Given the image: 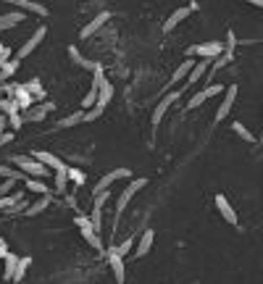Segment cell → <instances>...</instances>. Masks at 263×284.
<instances>
[{"instance_id": "obj_40", "label": "cell", "mask_w": 263, "mask_h": 284, "mask_svg": "<svg viewBox=\"0 0 263 284\" xmlns=\"http://www.w3.org/2000/svg\"><path fill=\"white\" fill-rule=\"evenodd\" d=\"M0 177H6V179H21V174L18 171H11V168H6V166H0Z\"/></svg>"}, {"instance_id": "obj_43", "label": "cell", "mask_w": 263, "mask_h": 284, "mask_svg": "<svg viewBox=\"0 0 263 284\" xmlns=\"http://www.w3.org/2000/svg\"><path fill=\"white\" fill-rule=\"evenodd\" d=\"M234 45H237V37H234V32L229 29V32H227V48H229V50H234Z\"/></svg>"}, {"instance_id": "obj_25", "label": "cell", "mask_w": 263, "mask_h": 284, "mask_svg": "<svg viewBox=\"0 0 263 284\" xmlns=\"http://www.w3.org/2000/svg\"><path fill=\"white\" fill-rule=\"evenodd\" d=\"M232 132L237 135V137H242L245 142H255V137H253V132L242 124V121H232Z\"/></svg>"}, {"instance_id": "obj_9", "label": "cell", "mask_w": 263, "mask_h": 284, "mask_svg": "<svg viewBox=\"0 0 263 284\" xmlns=\"http://www.w3.org/2000/svg\"><path fill=\"white\" fill-rule=\"evenodd\" d=\"M234 100H237V84L227 87V92H224V103L218 105V111H216V124H221V121L229 116V111H232Z\"/></svg>"}, {"instance_id": "obj_7", "label": "cell", "mask_w": 263, "mask_h": 284, "mask_svg": "<svg viewBox=\"0 0 263 284\" xmlns=\"http://www.w3.org/2000/svg\"><path fill=\"white\" fill-rule=\"evenodd\" d=\"M132 177V168H114L111 174H105V177L95 184V195H103V192H108V187H111L116 179H129Z\"/></svg>"}, {"instance_id": "obj_8", "label": "cell", "mask_w": 263, "mask_h": 284, "mask_svg": "<svg viewBox=\"0 0 263 284\" xmlns=\"http://www.w3.org/2000/svg\"><path fill=\"white\" fill-rule=\"evenodd\" d=\"M218 92H227L221 84H211V87H205V90H200V92H195L192 98H190V103H187V108H200L205 100H211L213 95H218Z\"/></svg>"}, {"instance_id": "obj_21", "label": "cell", "mask_w": 263, "mask_h": 284, "mask_svg": "<svg viewBox=\"0 0 263 284\" xmlns=\"http://www.w3.org/2000/svg\"><path fill=\"white\" fill-rule=\"evenodd\" d=\"M69 58L77 63V66H82V69H90V71H95V66H98L95 61H87V58L79 53V48H77V45H71V48H69Z\"/></svg>"}, {"instance_id": "obj_24", "label": "cell", "mask_w": 263, "mask_h": 284, "mask_svg": "<svg viewBox=\"0 0 263 284\" xmlns=\"http://www.w3.org/2000/svg\"><path fill=\"white\" fill-rule=\"evenodd\" d=\"M98 90H100V100H98V105H100V108H105L108 103H111V98H114V84L105 79V82L98 87Z\"/></svg>"}, {"instance_id": "obj_48", "label": "cell", "mask_w": 263, "mask_h": 284, "mask_svg": "<svg viewBox=\"0 0 263 284\" xmlns=\"http://www.w3.org/2000/svg\"><path fill=\"white\" fill-rule=\"evenodd\" d=\"M3 50H6V45H3V42H0V53H3Z\"/></svg>"}, {"instance_id": "obj_39", "label": "cell", "mask_w": 263, "mask_h": 284, "mask_svg": "<svg viewBox=\"0 0 263 284\" xmlns=\"http://www.w3.org/2000/svg\"><path fill=\"white\" fill-rule=\"evenodd\" d=\"M132 245H135V239H124V242H121L119 248H114V250H116V253H119L121 258H126V253L132 250Z\"/></svg>"}, {"instance_id": "obj_5", "label": "cell", "mask_w": 263, "mask_h": 284, "mask_svg": "<svg viewBox=\"0 0 263 284\" xmlns=\"http://www.w3.org/2000/svg\"><path fill=\"white\" fill-rule=\"evenodd\" d=\"M145 184H147V179H145V177H140V179H132V182L126 184V190L119 195V200H116V213H124L126 203H129L132 198H135V195H137V192H140Z\"/></svg>"}, {"instance_id": "obj_3", "label": "cell", "mask_w": 263, "mask_h": 284, "mask_svg": "<svg viewBox=\"0 0 263 284\" xmlns=\"http://www.w3.org/2000/svg\"><path fill=\"white\" fill-rule=\"evenodd\" d=\"M77 221V226L82 229V234H84V239L90 242L95 250H103V242H100V234H98V229L92 226V218H87V216H77L74 218Z\"/></svg>"}, {"instance_id": "obj_42", "label": "cell", "mask_w": 263, "mask_h": 284, "mask_svg": "<svg viewBox=\"0 0 263 284\" xmlns=\"http://www.w3.org/2000/svg\"><path fill=\"white\" fill-rule=\"evenodd\" d=\"M11 119V129H21V124H24V119H21L18 113H13V116H8Z\"/></svg>"}, {"instance_id": "obj_22", "label": "cell", "mask_w": 263, "mask_h": 284, "mask_svg": "<svg viewBox=\"0 0 263 284\" xmlns=\"http://www.w3.org/2000/svg\"><path fill=\"white\" fill-rule=\"evenodd\" d=\"M18 260H21V258H16L13 253H8V255L3 258V263H6V269H3V276H6V281H13V276H16V269H18Z\"/></svg>"}, {"instance_id": "obj_33", "label": "cell", "mask_w": 263, "mask_h": 284, "mask_svg": "<svg viewBox=\"0 0 263 284\" xmlns=\"http://www.w3.org/2000/svg\"><path fill=\"white\" fill-rule=\"evenodd\" d=\"M27 190L29 192H37V195H48V187H45V182H42V179H27Z\"/></svg>"}, {"instance_id": "obj_31", "label": "cell", "mask_w": 263, "mask_h": 284, "mask_svg": "<svg viewBox=\"0 0 263 284\" xmlns=\"http://www.w3.org/2000/svg\"><path fill=\"white\" fill-rule=\"evenodd\" d=\"M27 90L34 95V100L45 98V90H42V82H40V79H29V82H27Z\"/></svg>"}, {"instance_id": "obj_1", "label": "cell", "mask_w": 263, "mask_h": 284, "mask_svg": "<svg viewBox=\"0 0 263 284\" xmlns=\"http://www.w3.org/2000/svg\"><path fill=\"white\" fill-rule=\"evenodd\" d=\"M11 161H13V166L21 168V174H29V177H34V179L50 177V168L45 163H40L37 158H32V156H13Z\"/></svg>"}, {"instance_id": "obj_20", "label": "cell", "mask_w": 263, "mask_h": 284, "mask_svg": "<svg viewBox=\"0 0 263 284\" xmlns=\"http://www.w3.org/2000/svg\"><path fill=\"white\" fill-rule=\"evenodd\" d=\"M153 239H156V232L153 229H145L142 237H140V242H137V258H145L153 248Z\"/></svg>"}, {"instance_id": "obj_36", "label": "cell", "mask_w": 263, "mask_h": 284, "mask_svg": "<svg viewBox=\"0 0 263 284\" xmlns=\"http://www.w3.org/2000/svg\"><path fill=\"white\" fill-rule=\"evenodd\" d=\"M16 182H18V179H13V177H11V179H6V182H0V198L11 195V192H13V187H16Z\"/></svg>"}, {"instance_id": "obj_13", "label": "cell", "mask_w": 263, "mask_h": 284, "mask_svg": "<svg viewBox=\"0 0 263 284\" xmlns=\"http://www.w3.org/2000/svg\"><path fill=\"white\" fill-rule=\"evenodd\" d=\"M105 21H111V13H108V11H100L92 21H90V24H87V27H82V32H79V37L82 40H87V37H92L98 29H103L105 27Z\"/></svg>"}, {"instance_id": "obj_14", "label": "cell", "mask_w": 263, "mask_h": 284, "mask_svg": "<svg viewBox=\"0 0 263 284\" xmlns=\"http://www.w3.org/2000/svg\"><path fill=\"white\" fill-rule=\"evenodd\" d=\"M216 208H218V213L224 216V221H229L232 226L237 224V213H234L232 203L227 200V195H216Z\"/></svg>"}, {"instance_id": "obj_30", "label": "cell", "mask_w": 263, "mask_h": 284, "mask_svg": "<svg viewBox=\"0 0 263 284\" xmlns=\"http://www.w3.org/2000/svg\"><path fill=\"white\" fill-rule=\"evenodd\" d=\"M16 69H18V58H11L3 69H0V82H6V79H11L13 74H16Z\"/></svg>"}, {"instance_id": "obj_10", "label": "cell", "mask_w": 263, "mask_h": 284, "mask_svg": "<svg viewBox=\"0 0 263 284\" xmlns=\"http://www.w3.org/2000/svg\"><path fill=\"white\" fill-rule=\"evenodd\" d=\"M108 263H111V271L116 276V284H126V266H124V258L111 248L108 250Z\"/></svg>"}, {"instance_id": "obj_34", "label": "cell", "mask_w": 263, "mask_h": 284, "mask_svg": "<svg viewBox=\"0 0 263 284\" xmlns=\"http://www.w3.org/2000/svg\"><path fill=\"white\" fill-rule=\"evenodd\" d=\"M66 182H69V166L61 168V171H55V190L63 192V190H66Z\"/></svg>"}, {"instance_id": "obj_37", "label": "cell", "mask_w": 263, "mask_h": 284, "mask_svg": "<svg viewBox=\"0 0 263 284\" xmlns=\"http://www.w3.org/2000/svg\"><path fill=\"white\" fill-rule=\"evenodd\" d=\"M103 111H105V108H100V105L90 108V111H84V121H95V119H100V116H103Z\"/></svg>"}, {"instance_id": "obj_28", "label": "cell", "mask_w": 263, "mask_h": 284, "mask_svg": "<svg viewBox=\"0 0 263 284\" xmlns=\"http://www.w3.org/2000/svg\"><path fill=\"white\" fill-rule=\"evenodd\" d=\"M82 121H84V111H77V113H71V116L61 119L58 126H61V129H69V126H77V124H82Z\"/></svg>"}, {"instance_id": "obj_35", "label": "cell", "mask_w": 263, "mask_h": 284, "mask_svg": "<svg viewBox=\"0 0 263 284\" xmlns=\"http://www.w3.org/2000/svg\"><path fill=\"white\" fill-rule=\"evenodd\" d=\"M32 266V258H21L18 260V269H16V276H13V281H21L24 279V274H27V269Z\"/></svg>"}, {"instance_id": "obj_23", "label": "cell", "mask_w": 263, "mask_h": 284, "mask_svg": "<svg viewBox=\"0 0 263 284\" xmlns=\"http://www.w3.org/2000/svg\"><path fill=\"white\" fill-rule=\"evenodd\" d=\"M48 205H50V195H42V198H40L37 203H32V205L24 211V216H27V218H32V216H40V213L45 211Z\"/></svg>"}, {"instance_id": "obj_38", "label": "cell", "mask_w": 263, "mask_h": 284, "mask_svg": "<svg viewBox=\"0 0 263 284\" xmlns=\"http://www.w3.org/2000/svg\"><path fill=\"white\" fill-rule=\"evenodd\" d=\"M69 179H71V182H74V184H79V187H82V184H84V179H87V177H84V174H82V171H79V168H69Z\"/></svg>"}, {"instance_id": "obj_26", "label": "cell", "mask_w": 263, "mask_h": 284, "mask_svg": "<svg viewBox=\"0 0 263 284\" xmlns=\"http://www.w3.org/2000/svg\"><path fill=\"white\" fill-rule=\"evenodd\" d=\"M98 100H100V90L92 84V90L84 95V100H82V111H90V108H95L98 105Z\"/></svg>"}, {"instance_id": "obj_12", "label": "cell", "mask_w": 263, "mask_h": 284, "mask_svg": "<svg viewBox=\"0 0 263 284\" xmlns=\"http://www.w3.org/2000/svg\"><path fill=\"white\" fill-rule=\"evenodd\" d=\"M192 11H197V3H190L187 8H177V11H174V13H171V16L166 18V24H163V29H166V32H171V29H177V27L182 24V21H184V18H187V16L192 13Z\"/></svg>"}, {"instance_id": "obj_29", "label": "cell", "mask_w": 263, "mask_h": 284, "mask_svg": "<svg viewBox=\"0 0 263 284\" xmlns=\"http://www.w3.org/2000/svg\"><path fill=\"white\" fill-rule=\"evenodd\" d=\"M232 55H234V50H229V48H227V53H224V55H218V58H216V61L211 63V74H216L218 69H224L227 63L232 61Z\"/></svg>"}, {"instance_id": "obj_45", "label": "cell", "mask_w": 263, "mask_h": 284, "mask_svg": "<svg viewBox=\"0 0 263 284\" xmlns=\"http://www.w3.org/2000/svg\"><path fill=\"white\" fill-rule=\"evenodd\" d=\"M8 255V245H6V239L0 237V258H6Z\"/></svg>"}, {"instance_id": "obj_17", "label": "cell", "mask_w": 263, "mask_h": 284, "mask_svg": "<svg viewBox=\"0 0 263 284\" xmlns=\"http://www.w3.org/2000/svg\"><path fill=\"white\" fill-rule=\"evenodd\" d=\"M195 63H197V61H192V58H187L184 63H179V66H177V69H174V74H171L168 84H179L182 79H187V77H190V71L195 69Z\"/></svg>"}, {"instance_id": "obj_16", "label": "cell", "mask_w": 263, "mask_h": 284, "mask_svg": "<svg viewBox=\"0 0 263 284\" xmlns=\"http://www.w3.org/2000/svg\"><path fill=\"white\" fill-rule=\"evenodd\" d=\"M32 158H37L40 163H45L48 168H55V171L66 168V166H63V161H61L58 156H53V153H48V150H34V153H32Z\"/></svg>"}, {"instance_id": "obj_18", "label": "cell", "mask_w": 263, "mask_h": 284, "mask_svg": "<svg viewBox=\"0 0 263 284\" xmlns=\"http://www.w3.org/2000/svg\"><path fill=\"white\" fill-rule=\"evenodd\" d=\"M24 21V11H11V13H0V32L3 29H13Z\"/></svg>"}, {"instance_id": "obj_44", "label": "cell", "mask_w": 263, "mask_h": 284, "mask_svg": "<svg viewBox=\"0 0 263 284\" xmlns=\"http://www.w3.org/2000/svg\"><path fill=\"white\" fill-rule=\"evenodd\" d=\"M11 124V119L8 116H0V135H6V126Z\"/></svg>"}, {"instance_id": "obj_47", "label": "cell", "mask_w": 263, "mask_h": 284, "mask_svg": "<svg viewBox=\"0 0 263 284\" xmlns=\"http://www.w3.org/2000/svg\"><path fill=\"white\" fill-rule=\"evenodd\" d=\"M245 3H253V6H258V8H263V0H245Z\"/></svg>"}, {"instance_id": "obj_11", "label": "cell", "mask_w": 263, "mask_h": 284, "mask_svg": "<svg viewBox=\"0 0 263 284\" xmlns=\"http://www.w3.org/2000/svg\"><path fill=\"white\" fill-rule=\"evenodd\" d=\"M0 3L16 6L18 11H29V13H37V16H48V8L42 3H37V0H0Z\"/></svg>"}, {"instance_id": "obj_46", "label": "cell", "mask_w": 263, "mask_h": 284, "mask_svg": "<svg viewBox=\"0 0 263 284\" xmlns=\"http://www.w3.org/2000/svg\"><path fill=\"white\" fill-rule=\"evenodd\" d=\"M13 140V132H6V135H0V145H6V142H11Z\"/></svg>"}, {"instance_id": "obj_19", "label": "cell", "mask_w": 263, "mask_h": 284, "mask_svg": "<svg viewBox=\"0 0 263 284\" xmlns=\"http://www.w3.org/2000/svg\"><path fill=\"white\" fill-rule=\"evenodd\" d=\"M13 98L18 100V105H21V111H27V108H32V103H34V95L27 90V84H18L16 90H13Z\"/></svg>"}, {"instance_id": "obj_4", "label": "cell", "mask_w": 263, "mask_h": 284, "mask_svg": "<svg viewBox=\"0 0 263 284\" xmlns=\"http://www.w3.org/2000/svg\"><path fill=\"white\" fill-rule=\"evenodd\" d=\"M179 98H182V90H171L168 95H163V98H161V103L156 105V111H153V119H150V121H153V126H158V124L163 121L166 111H168V108H171L174 103H177Z\"/></svg>"}, {"instance_id": "obj_27", "label": "cell", "mask_w": 263, "mask_h": 284, "mask_svg": "<svg viewBox=\"0 0 263 284\" xmlns=\"http://www.w3.org/2000/svg\"><path fill=\"white\" fill-rule=\"evenodd\" d=\"M21 200H24V192L16 190V192L6 195V198H0V208H13V205H18Z\"/></svg>"}, {"instance_id": "obj_6", "label": "cell", "mask_w": 263, "mask_h": 284, "mask_svg": "<svg viewBox=\"0 0 263 284\" xmlns=\"http://www.w3.org/2000/svg\"><path fill=\"white\" fill-rule=\"evenodd\" d=\"M45 34H48V27H45V24H42V27H37V29H34V34H32V37H29V40H27V42H24V45H21L18 50H16V58L21 61V58L32 55V53L37 50V45H40V42L45 40Z\"/></svg>"}, {"instance_id": "obj_41", "label": "cell", "mask_w": 263, "mask_h": 284, "mask_svg": "<svg viewBox=\"0 0 263 284\" xmlns=\"http://www.w3.org/2000/svg\"><path fill=\"white\" fill-rule=\"evenodd\" d=\"M8 61H11V48L6 45V50H3V53H0V69H3V66H6V63H8Z\"/></svg>"}, {"instance_id": "obj_49", "label": "cell", "mask_w": 263, "mask_h": 284, "mask_svg": "<svg viewBox=\"0 0 263 284\" xmlns=\"http://www.w3.org/2000/svg\"><path fill=\"white\" fill-rule=\"evenodd\" d=\"M190 3H195V0H190Z\"/></svg>"}, {"instance_id": "obj_15", "label": "cell", "mask_w": 263, "mask_h": 284, "mask_svg": "<svg viewBox=\"0 0 263 284\" xmlns=\"http://www.w3.org/2000/svg\"><path fill=\"white\" fill-rule=\"evenodd\" d=\"M208 71H211V58H200V61L195 63V69L190 71V77H187V87H190V84H197Z\"/></svg>"}, {"instance_id": "obj_2", "label": "cell", "mask_w": 263, "mask_h": 284, "mask_svg": "<svg viewBox=\"0 0 263 284\" xmlns=\"http://www.w3.org/2000/svg\"><path fill=\"white\" fill-rule=\"evenodd\" d=\"M224 53H227V45H224V42H213V40L187 48V58L197 55V58H211V61H216L218 55H224Z\"/></svg>"}, {"instance_id": "obj_32", "label": "cell", "mask_w": 263, "mask_h": 284, "mask_svg": "<svg viewBox=\"0 0 263 284\" xmlns=\"http://www.w3.org/2000/svg\"><path fill=\"white\" fill-rule=\"evenodd\" d=\"M0 111L3 113H8V116H13V113H18L21 111V105H18V100H0Z\"/></svg>"}]
</instances>
